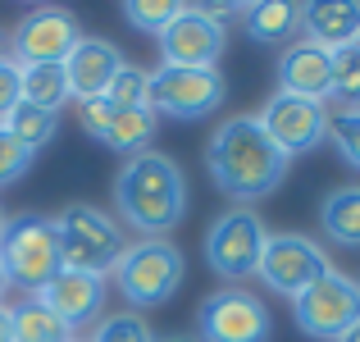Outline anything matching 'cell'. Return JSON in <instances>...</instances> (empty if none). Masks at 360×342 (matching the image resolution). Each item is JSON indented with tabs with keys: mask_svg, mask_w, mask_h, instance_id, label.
<instances>
[{
	"mask_svg": "<svg viewBox=\"0 0 360 342\" xmlns=\"http://www.w3.org/2000/svg\"><path fill=\"white\" fill-rule=\"evenodd\" d=\"M292 160L269 141V132L260 128L255 114H233L205 141V174L214 178L224 196L233 205H255L264 196H274L288 178Z\"/></svg>",
	"mask_w": 360,
	"mask_h": 342,
	"instance_id": "6da1fadb",
	"label": "cell"
},
{
	"mask_svg": "<svg viewBox=\"0 0 360 342\" xmlns=\"http://www.w3.org/2000/svg\"><path fill=\"white\" fill-rule=\"evenodd\" d=\"M115 215L119 228L137 237H169L187 215V178L165 151L128 156L115 174Z\"/></svg>",
	"mask_w": 360,
	"mask_h": 342,
	"instance_id": "7a4b0ae2",
	"label": "cell"
},
{
	"mask_svg": "<svg viewBox=\"0 0 360 342\" xmlns=\"http://www.w3.org/2000/svg\"><path fill=\"white\" fill-rule=\"evenodd\" d=\"M187 279V260L178 251V242L169 237H137L119 251L115 270H110V283L119 288V297L137 310H155L183 288Z\"/></svg>",
	"mask_w": 360,
	"mask_h": 342,
	"instance_id": "3957f363",
	"label": "cell"
},
{
	"mask_svg": "<svg viewBox=\"0 0 360 342\" xmlns=\"http://www.w3.org/2000/svg\"><path fill=\"white\" fill-rule=\"evenodd\" d=\"M0 265H5L9 288H18L23 297H37L64 270L51 215L23 210L14 220H5V228H0Z\"/></svg>",
	"mask_w": 360,
	"mask_h": 342,
	"instance_id": "277c9868",
	"label": "cell"
},
{
	"mask_svg": "<svg viewBox=\"0 0 360 342\" xmlns=\"http://www.w3.org/2000/svg\"><path fill=\"white\" fill-rule=\"evenodd\" d=\"M51 224H55V237H60L64 270H82V274L110 279L119 251L128 246L115 215L96 210V205H87V201H73V205H64L60 215H51Z\"/></svg>",
	"mask_w": 360,
	"mask_h": 342,
	"instance_id": "5b68a950",
	"label": "cell"
},
{
	"mask_svg": "<svg viewBox=\"0 0 360 342\" xmlns=\"http://www.w3.org/2000/svg\"><path fill=\"white\" fill-rule=\"evenodd\" d=\"M264 237H269V228H264V220L251 205H229L224 215H214L210 228H205V242H201L210 274L224 279L229 288H242L260 270Z\"/></svg>",
	"mask_w": 360,
	"mask_h": 342,
	"instance_id": "8992f818",
	"label": "cell"
},
{
	"mask_svg": "<svg viewBox=\"0 0 360 342\" xmlns=\"http://www.w3.org/2000/svg\"><path fill=\"white\" fill-rule=\"evenodd\" d=\"M292 319H297V329L306 338L338 342L360 319V279H352L342 270H328L301 297H292Z\"/></svg>",
	"mask_w": 360,
	"mask_h": 342,
	"instance_id": "52a82bcc",
	"label": "cell"
},
{
	"mask_svg": "<svg viewBox=\"0 0 360 342\" xmlns=\"http://www.w3.org/2000/svg\"><path fill=\"white\" fill-rule=\"evenodd\" d=\"M229 96V82L219 69H174L155 64L150 69V110L160 119H205Z\"/></svg>",
	"mask_w": 360,
	"mask_h": 342,
	"instance_id": "ba28073f",
	"label": "cell"
},
{
	"mask_svg": "<svg viewBox=\"0 0 360 342\" xmlns=\"http://www.w3.org/2000/svg\"><path fill=\"white\" fill-rule=\"evenodd\" d=\"M160 64L174 69H219V55L229 46V23L210 5H183L178 18L155 37Z\"/></svg>",
	"mask_w": 360,
	"mask_h": 342,
	"instance_id": "9c48e42d",
	"label": "cell"
},
{
	"mask_svg": "<svg viewBox=\"0 0 360 342\" xmlns=\"http://www.w3.org/2000/svg\"><path fill=\"white\" fill-rule=\"evenodd\" d=\"M196 342H269L274 315L246 288H219L196 306Z\"/></svg>",
	"mask_w": 360,
	"mask_h": 342,
	"instance_id": "30bf717a",
	"label": "cell"
},
{
	"mask_svg": "<svg viewBox=\"0 0 360 342\" xmlns=\"http://www.w3.org/2000/svg\"><path fill=\"white\" fill-rule=\"evenodd\" d=\"M328 270H333V265L324 260V246H319L315 237H306V233H269L264 237L255 279H260L269 292H278V297H301V292H306L315 279H324Z\"/></svg>",
	"mask_w": 360,
	"mask_h": 342,
	"instance_id": "8fae6325",
	"label": "cell"
},
{
	"mask_svg": "<svg viewBox=\"0 0 360 342\" xmlns=\"http://www.w3.org/2000/svg\"><path fill=\"white\" fill-rule=\"evenodd\" d=\"M82 42L78 14L64 5H37L32 14H23L9 32V55L18 64H64L73 55V46Z\"/></svg>",
	"mask_w": 360,
	"mask_h": 342,
	"instance_id": "7c38bea8",
	"label": "cell"
},
{
	"mask_svg": "<svg viewBox=\"0 0 360 342\" xmlns=\"http://www.w3.org/2000/svg\"><path fill=\"white\" fill-rule=\"evenodd\" d=\"M255 119H260V128L269 132V141L288 160L301 156V151L324 146V137H328V106L306 101V96H288V91H274Z\"/></svg>",
	"mask_w": 360,
	"mask_h": 342,
	"instance_id": "4fadbf2b",
	"label": "cell"
},
{
	"mask_svg": "<svg viewBox=\"0 0 360 342\" xmlns=\"http://www.w3.org/2000/svg\"><path fill=\"white\" fill-rule=\"evenodd\" d=\"M37 297L69 324L73 338H87L91 329L105 319V279L101 274H82V270H60Z\"/></svg>",
	"mask_w": 360,
	"mask_h": 342,
	"instance_id": "5bb4252c",
	"label": "cell"
},
{
	"mask_svg": "<svg viewBox=\"0 0 360 342\" xmlns=\"http://www.w3.org/2000/svg\"><path fill=\"white\" fill-rule=\"evenodd\" d=\"M123 51L115 42H105V37H87L82 32V42L73 46V55L64 60V78H69V96L73 101H96L105 96V87L115 82V73L123 69Z\"/></svg>",
	"mask_w": 360,
	"mask_h": 342,
	"instance_id": "9a60e30c",
	"label": "cell"
},
{
	"mask_svg": "<svg viewBox=\"0 0 360 342\" xmlns=\"http://www.w3.org/2000/svg\"><path fill=\"white\" fill-rule=\"evenodd\" d=\"M278 91L328 106V91H333V55L319 51L315 42H292L278 55Z\"/></svg>",
	"mask_w": 360,
	"mask_h": 342,
	"instance_id": "2e32d148",
	"label": "cell"
},
{
	"mask_svg": "<svg viewBox=\"0 0 360 342\" xmlns=\"http://www.w3.org/2000/svg\"><path fill=\"white\" fill-rule=\"evenodd\" d=\"M301 37L315 42L319 51H342L360 42V5L356 0H315L301 5Z\"/></svg>",
	"mask_w": 360,
	"mask_h": 342,
	"instance_id": "e0dca14e",
	"label": "cell"
},
{
	"mask_svg": "<svg viewBox=\"0 0 360 342\" xmlns=\"http://www.w3.org/2000/svg\"><path fill=\"white\" fill-rule=\"evenodd\" d=\"M319 224L333 246L360 251V187H333L319 201Z\"/></svg>",
	"mask_w": 360,
	"mask_h": 342,
	"instance_id": "ac0fdd59",
	"label": "cell"
},
{
	"mask_svg": "<svg viewBox=\"0 0 360 342\" xmlns=\"http://www.w3.org/2000/svg\"><path fill=\"white\" fill-rule=\"evenodd\" d=\"M9 324H14V342H73L69 324H64L41 297L9 301Z\"/></svg>",
	"mask_w": 360,
	"mask_h": 342,
	"instance_id": "d6986e66",
	"label": "cell"
},
{
	"mask_svg": "<svg viewBox=\"0 0 360 342\" xmlns=\"http://www.w3.org/2000/svg\"><path fill=\"white\" fill-rule=\"evenodd\" d=\"M242 27L251 42H292L301 32V5H288V0H264V5H246L242 9Z\"/></svg>",
	"mask_w": 360,
	"mask_h": 342,
	"instance_id": "ffe728a7",
	"label": "cell"
},
{
	"mask_svg": "<svg viewBox=\"0 0 360 342\" xmlns=\"http://www.w3.org/2000/svg\"><path fill=\"white\" fill-rule=\"evenodd\" d=\"M155 128H160V114L155 110H115V123H110V132L101 137V146L115 151V156H141V151H150V141H155Z\"/></svg>",
	"mask_w": 360,
	"mask_h": 342,
	"instance_id": "44dd1931",
	"label": "cell"
},
{
	"mask_svg": "<svg viewBox=\"0 0 360 342\" xmlns=\"http://www.w3.org/2000/svg\"><path fill=\"white\" fill-rule=\"evenodd\" d=\"M23 101L37 110L60 114L69 106V78H64V64H23Z\"/></svg>",
	"mask_w": 360,
	"mask_h": 342,
	"instance_id": "7402d4cb",
	"label": "cell"
},
{
	"mask_svg": "<svg viewBox=\"0 0 360 342\" xmlns=\"http://www.w3.org/2000/svg\"><path fill=\"white\" fill-rule=\"evenodd\" d=\"M5 132L18 141V146H27L37 156L41 146H51V141H55V132H60V114L37 110V106H27V101H18L14 114L5 119Z\"/></svg>",
	"mask_w": 360,
	"mask_h": 342,
	"instance_id": "603a6c76",
	"label": "cell"
},
{
	"mask_svg": "<svg viewBox=\"0 0 360 342\" xmlns=\"http://www.w3.org/2000/svg\"><path fill=\"white\" fill-rule=\"evenodd\" d=\"M105 101L115 110H146L150 106V69H141V64H123L115 73V82L105 87Z\"/></svg>",
	"mask_w": 360,
	"mask_h": 342,
	"instance_id": "cb8c5ba5",
	"label": "cell"
},
{
	"mask_svg": "<svg viewBox=\"0 0 360 342\" xmlns=\"http://www.w3.org/2000/svg\"><path fill=\"white\" fill-rule=\"evenodd\" d=\"M328 101H338V110H360V42L333 51V91Z\"/></svg>",
	"mask_w": 360,
	"mask_h": 342,
	"instance_id": "d4e9b609",
	"label": "cell"
},
{
	"mask_svg": "<svg viewBox=\"0 0 360 342\" xmlns=\"http://www.w3.org/2000/svg\"><path fill=\"white\" fill-rule=\"evenodd\" d=\"M328 146L342 156V165L360 169V110H338L328 106Z\"/></svg>",
	"mask_w": 360,
	"mask_h": 342,
	"instance_id": "484cf974",
	"label": "cell"
},
{
	"mask_svg": "<svg viewBox=\"0 0 360 342\" xmlns=\"http://www.w3.org/2000/svg\"><path fill=\"white\" fill-rule=\"evenodd\" d=\"M87 342H155V329L132 310H115L87 334Z\"/></svg>",
	"mask_w": 360,
	"mask_h": 342,
	"instance_id": "4316f807",
	"label": "cell"
},
{
	"mask_svg": "<svg viewBox=\"0 0 360 342\" xmlns=\"http://www.w3.org/2000/svg\"><path fill=\"white\" fill-rule=\"evenodd\" d=\"M178 9H183L178 0H128V5H123V18H128V27H137V32L160 37L178 18Z\"/></svg>",
	"mask_w": 360,
	"mask_h": 342,
	"instance_id": "83f0119b",
	"label": "cell"
},
{
	"mask_svg": "<svg viewBox=\"0 0 360 342\" xmlns=\"http://www.w3.org/2000/svg\"><path fill=\"white\" fill-rule=\"evenodd\" d=\"M32 151L27 146H18L14 137L5 132V123H0V187H9V183H18V178L32 169Z\"/></svg>",
	"mask_w": 360,
	"mask_h": 342,
	"instance_id": "f1b7e54d",
	"label": "cell"
},
{
	"mask_svg": "<svg viewBox=\"0 0 360 342\" xmlns=\"http://www.w3.org/2000/svg\"><path fill=\"white\" fill-rule=\"evenodd\" d=\"M78 106V128L87 132L91 141H101L110 132V123H115V106H110L105 96H96V101H73Z\"/></svg>",
	"mask_w": 360,
	"mask_h": 342,
	"instance_id": "f546056e",
	"label": "cell"
},
{
	"mask_svg": "<svg viewBox=\"0 0 360 342\" xmlns=\"http://www.w3.org/2000/svg\"><path fill=\"white\" fill-rule=\"evenodd\" d=\"M18 101H23V64H18L14 55H5V60H0V123L14 114Z\"/></svg>",
	"mask_w": 360,
	"mask_h": 342,
	"instance_id": "4dcf8cb0",
	"label": "cell"
},
{
	"mask_svg": "<svg viewBox=\"0 0 360 342\" xmlns=\"http://www.w3.org/2000/svg\"><path fill=\"white\" fill-rule=\"evenodd\" d=\"M0 342H14V324H9V301L0 306Z\"/></svg>",
	"mask_w": 360,
	"mask_h": 342,
	"instance_id": "1f68e13d",
	"label": "cell"
},
{
	"mask_svg": "<svg viewBox=\"0 0 360 342\" xmlns=\"http://www.w3.org/2000/svg\"><path fill=\"white\" fill-rule=\"evenodd\" d=\"M338 342H360V319H356V324H352V329H347V334H342V338H338Z\"/></svg>",
	"mask_w": 360,
	"mask_h": 342,
	"instance_id": "d6a6232c",
	"label": "cell"
},
{
	"mask_svg": "<svg viewBox=\"0 0 360 342\" xmlns=\"http://www.w3.org/2000/svg\"><path fill=\"white\" fill-rule=\"evenodd\" d=\"M5 297H9V279H5V265H0V306H5Z\"/></svg>",
	"mask_w": 360,
	"mask_h": 342,
	"instance_id": "836d02e7",
	"label": "cell"
},
{
	"mask_svg": "<svg viewBox=\"0 0 360 342\" xmlns=\"http://www.w3.org/2000/svg\"><path fill=\"white\" fill-rule=\"evenodd\" d=\"M5 55H9V32L0 27V60H5Z\"/></svg>",
	"mask_w": 360,
	"mask_h": 342,
	"instance_id": "e575fe53",
	"label": "cell"
},
{
	"mask_svg": "<svg viewBox=\"0 0 360 342\" xmlns=\"http://www.w3.org/2000/svg\"><path fill=\"white\" fill-rule=\"evenodd\" d=\"M155 342H196L192 334H174V338H155Z\"/></svg>",
	"mask_w": 360,
	"mask_h": 342,
	"instance_id": "d590c367",
	"label": "cell"
},
{
	"mask_svg": "<svg viewBox=\"0 0 360 342\" xmlns=\"http://www.w3.org/2000/svg\"><path fill=\"white\" fill-rule=\"evenodd\" d=\"M5 220H9V215H5V210H0V228H5Z\"/></svg>",
	"mask_w": 360,
	"mask_h": 342,
	"instance_id": "8d00e7d4",
	"label": "cell"
},
{
	"mask_svg": "<svg viewBox=\"0 0 360 342\" xmlns=\"http://www.w3.org/2000/svg\"><path fill=\"white\" fill-rule=\"evenodd\" d=\"M73 342H87V338H73Z\"/></svg>",
	"mask_w": 360,
	"mask_h": 342,
	"instance_id": "74e56055",
	"label": "cell"
}]
</instances>
